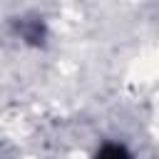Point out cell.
Here are the masks:
<instances>
[{"mask_svg":"<svg viewBox=\"0 0 159 159\" xmlns=\"http://www.w3.org/2000/svg\"><path fill=\"white\" fill-rule=\"evenodd\" d=\"M97 159H132L129 152L119 144H104L99 152H97Z\"/></svg>","mask_w":159,"mask_h":159,"instance_id":"6da1fadb","label":"cell"}]
</instances>
